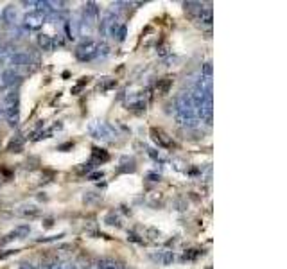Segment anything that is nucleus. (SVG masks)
I'll return each mask as SVG.
<instances>
[{
    "mask_svg": "<svg viewBox=\"0 0 287 269\" xmlns=\"http://www.w3.org/2000/svg\"><path fill=\"white\" fill-rule=\"evenodd\" d=\"M13 269H34L31 264H18L17 267H13Z\"/></svg>",
    "mask_w": 287,
    "mask_h": 269,
    "instance_id": "obj_24",
    "label": "nucleus"
},
{
    "mask_svg": "<svg viewBox=\"0 0 287 269\" xmlns=\"http://www.w3.org/2000/svg\"><path fill=\"white\" fill-rule=\"evenodd\" d=\"M115 85H117V81H115V79L104 78L103 81L99 83V88H101V90H108V88H111V86H115Z\"/></svg>",
    "mask_w": 287,
    "mask_h": 269,
    "instance_id": "obj_18",
    "label": "nucleus"
},
{
    "mask_svg": "<svg viewBox=\"0 0 287 269\" xmlns=\"http://www.w3.org/2000/svg\"><path fill=\"white\" fill-rule=\"evenodd\" d=\"M106 224H110V226H120V219L115 214H110L106 217Z\"/></svg>",
    "mask_w": 287,
    "mask_h": 269,
    "instance_id": "obj_22",
    "label": "nucleus"
},
{
    "mask_svg": "<svg viewBox=\"0 0 287 269\" xmlns=\"http://www.w3.org/2000/svg\"><path fill=\"white\" fill-rule=\"evenodd\" d=\"M115 38H117V40H119V41H124V38H126V25H120V29H119V33H117V36H115Z\"/></svg>",
    "mask_w": 287,
    "mask_h": 269,
    "instance_id": "obj_23",
    "label": "nucleus"
},
{
    "mask_svg": "<svg viewBox=\"0 0 287 269\" xmlns=\"http://www.w3.org/2000/svg\"><path fill=\"white\" fill-rule=\"evenodd\" d=\"M45 22H47V15H43L38 9H33V11H29L24 17V27L29 29V31H38V29L43 27Z\"/></svg>",
    "mask_w": 287,
    "mask_h": 269,
    "instance_id": "obj_3",
    "label": "nucleus"
},
{
    "mask_svg": "<svg viewBox=\"0 0 287 269\" xmlns=\"http://www.w3.org/2000/svg\"><path fill=\"white\" fill-rule=\"evenodd\" d=\"M17 18H18V11H17L15 6H8V8L2 11V20H4L6 24L13 25L15 22H17Z\"/></svg>",
    "mask_w": 287,
    "mask_h": 269,
    "instance_id": "obj_12",
    "label": "nucleus"
},
{
    "mask_svg": "<svg viewBox=\"0 0 287 269\" xmlns=\"http://www.w3.org/2000/svg\"><path fill=\"white\" fill-rule=\"evenodd\" d=\"M13 106H20V101H18V92L9 90V92L4 94V97H2V110H8V108Z\"/></svg>",
    "mask_w": 287,
    "mask_h": 269,
    "instance_id": "obj_10",
    "label": "nucleus"
},
{
    "mask_svg": "<svg viewBox=\"0 0 287 269\" xmlns=\"http://www.w3.org/2000/svg\"><path fill=\"white\" fill-rule=\"evenodd\" d=\"M151 257L153 262H156V264L160 265H169L172 264V260H174V253L169 251V249H160V251H155L149 255Z\"/></svg>",
    "mask_w": 287,
    "mask_h": 269,
    "instance_id": "obj_7",
    "label": "nucleus"
},
{
    "mask_svg": "<svg viewBox=\"0 0 287 269\" xmlns=\"http://www.w3.org/2000/svg\"><path fill=\"white\" fill-rule=\"evenodd\" d=\"M151 139L160 149H171V147H174V142H172L171 137L165 131L158 129V127H151Z\"/></svg>",
    "mask_w": 287,
    "mask_h": 269,
    "instance_id": "obj_4",
    "label": "nucleus"
},
{
    "mask_svg": "<svg viewBox=\"0 0 287 269\" xmlns=\"http://www.w3.org/2000/svg\"><path fill=\"white\" fill-rule=\"evenodd\" d=\"M13 56H15V50H13L9 45L0 47V65H11Z\"/></svg>",
    "mask_w": 287,
    "mask_h": 269,
    "instance_id": "obj_13",
    "label": "nucleus"
},
{
    "mask_svg": "<svg viewBox=\"0 0 287 269\" xmlns=\"http://www.w3.org/2000/svg\"><path fill=\"white\" fill-rule=\"evenodd\" d=\"M22 208H25V210H18V214H20V216H36V214H38L36 207H22Z\"/></svg>",
    "mask_w": 287,
    "mask_h": 269,
    "instance_id": "obj_20",
    "label": "nucleus"
},
{
    "mask_svg": "<svg viewBox=\"0 0 287 269\" xmlns=\"http://www.w3.org/2000/svg\"><path fill=\"white\" fill-rule=\"evenodd\" d=\"M110 54V47L104 41H95V40H86L76 49V57L79 61H94V59H103Z\"/></svg>",
    "mask_w": 287,
    "mask_h": 269,
    "instance_id": "obj_1",
    "label": "nucleus"
},
{
    "mask_svg": "<svg viewBox=\"0 0 287 269\" xmlns=\"http://www.w3.org/2000/svg\"><path fill=\"white\" fill-rule=\"evenodd\" d=\"M108 158H110V156H108V153L104 151V149H97V147H95V149H94V160H101V162H106Z\"/></svg>",
    "mask_w": 287,
    "mask_h": 269,
    "instance_id": "obj_17",
    "label": "nucleus"
},
{
    "mask_svg": "<svg viewBox=\"0 0 287 269\" xmlns=\"http://www.w3.org/2000/svg\"><path fill=\"white\" fill-rule=\"evenodd\" d=\"M197 22L203 25H212V9L203 8V11L197 15Z\"/></svg>",
    "mask_w": 287,
    "mask_h": 269,
    "instance_id": "obj_15",
    "label": "nucleus"
},
{
    "mask_svg": "<svg viewBox=\"0 0 287 269\" xmlns=\"http://www.w3.org/2000/svg\"><path fill=\"white\" fill-rule=\"evenodd\" d=\"M22 144H24V139H22V134L20 137H17V139H13L11 144L8 146V151H18L22 147Z\"/></svg>",
    "mask_w": 287,
    "mask_h": 269,
    "instance_id": "obj_16",
    "label": "nucleus"
},
{
    "mask_svg": "<svg viewBox=\"0 0 287 269\" xmlns=\"http://www.w3.org/2000/svg\"><path fill=\"white\" fill-rule=\"evenodd\" d=\"M4 113L6 120L11 127H17L18 122H20V106H13V108H8V110H2Z\"/></svg>",
    "mask_w": 287,
    "mask_h": 269,
    "instance_id": "obj_9",
    "label": "nucleus"
},
{
    "mask_svg": "<svg viewBox=\"0 0 287 269\" xmlns=\"http://www.w3.org/2000/svg\"><path fill=\"white\" fill-rule=\"evenodd\" d=\"M88 133L95 140H113L117 137V129L106 120H92L88 124Z\"/></svg>",
    "mask_w": 287,
    "mask_h": 269,
    "instance_id": "obj_2",
    "label": "nucleus"
},
{
    "mask_svg": "<svg viewBox=\"0 0 287 269\" xmlns=\"http://www.w3.org/2000/svg\"><path fill=\"white\" fill-rule=\"evenodd\" d=\"M201 76H203V78L212 79V61H206L205 65H203V70H201Z\"/></svg>",
    "mask_w": 287,
    "mask_h": 269,
    "instance_id": "obj_19",
    "label": "nucleus"
},
{
    "mask_svg": "<svg viewBox=\"0 0 287 269\" xmlns=\"http://www.w3.org/2000/svg\"><path fill=\"white\" fill-rule=\"evenodd\" d=\"M117 20H119V15L115 13V9H108L104 13V17L101 18V22H99V33L103 34V36H108V31H110V27Z\"/></svg>",
    "mask_w": 287,
    "mask_h": 269,
    "instance_id": "obj_5",
    "label": "nucleus"
},
{
    "mask_svg": "<svg viewBox=\"0 0 287 269\" xmlns=\"http://www.w3.org/2000/svg\"><path fill=\"white\" fill-rule=\"evenodd\" d=\"M38 47H40L41 50H45V52L52 50L54 49L52 36H49V34H40V36H38Z\"/></svg>",
    "mask_w": 287,
    "mask_h": 269,
    "instance_id": "obj_14",
    "label": "nucleus"
},
{
    "mask_svg": "<svg viewBox=\"0 0 287 269\" xmlns=\"http://www.w3.org/2000/svg\"><path fill=\"white\" fill-rule=\"evenodd\" d=\"M199 255H203V251H199V249H190L189 253L183 255V260H194V258L199 257Z\"/></svg>",
    "mask_w": 287,
    "mask_h": 269,
    "instance_id": "obj_21",
    "label": "nucleus"
},
{
    "mask_svg": "<svg viewBox=\"0 0 287 269\" xmlns=\"http://www.w3.org/2000/svg\"><path fill=\"white\" fill-rule=\"evenodd\" d=\"M18 81H20V74H18L15 69L4 70L2 76H0V85L2 86H15Z\"/></svg>",
    "mask_w": 287,
    "mask_h": 269,
    "instance_id": "obj_8",
    "label": "nucleus"
},
{
    "mask_svg": "<svg viewBox=\"0 0 287 269\" xmlns=\"http://www.w3.org/2000/svg\"><path fill=\"white\" fill-rule=\"evenodd\" d=\"M65 33H66V38L68 40H76V38L79 36V20H76V18H72V20H68L65 24Z\"/></svg>",
    "mask_w": 287,
    "mask_h": 269,
    "instance_id": "obj_11",
    "label": "nucleus"
},
{
    "mask_svg": "<svg viewBox=\"0 0 287 269\" xmlns=\"http://www.w3.org/2000/svg\"><path fill=\"white\" fill-rule=\"evenodd\" d=\"M146 94H127L126 97V106L131 110H146Z\"/></svg>",
    "mask_w": 287,
    "mask_h": 269,
    "instance_id": "obj_6",
    "label": "nucleus"
}]
</instances>
